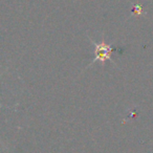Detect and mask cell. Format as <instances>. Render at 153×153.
I'll use <instances>...</instances> for the list:
<instances>
[{"instance_id":"6da1fadb","label":"cell","mask_w":153,"mask_h":153,"mask_svg":"<svg viewBox=\"0 0 153 153\" xmlns=\"http://www.w3.org/2000/svg\"><path fill=\"white\" fill-rule=\"evenodd\" d=\"M92 45L94 46V61L91 62V64H94V62L97 61H100L102 63V65H104L105 62L107 60H110L111 59V53H112V48H111V45H108L106 42H105V39L103 37L102 41L100 43H96L94 40H91Z\"/></svg>"}]
</instances>
